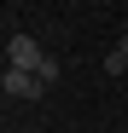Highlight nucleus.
<instances>
[{
	"label": "nucleus",
	"mask_w": 128,
	"mask_h": 133,
	"mask_svg": "<svg viewBox=\"0 0 128 133\" xmlns=\"http://www.w3.org/2000/svg\"><path fill=\"white\" fill-rule=\"evenodd\" d=\"M105 75H128V29L117 35V46L105 52Z\"/></svg>",
	"instance_id": "nucleus-3"
},
{
	"label": "nucleus",
	"mask_w": 128,
	"mask_h": 133,
	"mask_svg": "<svg viewBox=\"0 0 128 133\" xmlns=\"http://www.w3.org/2000/svg\"><path fill=\"white\" fill-rule=\"evenodd\" d=\"M0 87H6V98H41V93H47V81L29 75V70H6V75H0Z\"/></svg>",
	"instance_id": "nucleus-2"
},
{
	"label": "nucleus",
	"mask_w": 128,
	"mask_h": 133,
	"mask_svg": "<svg viewBox=\"0 0 128 133\" xmlns=\"http://www.w3.org/2000/svg\"><path fill=\"white\" fill-rule=\"evenodd\" d=\"M47 58H53V52H41L35 35H12V41H6V70H29V75H41V70H47Z\"/></svg>",
	"instance_id": "nucleus-1"
}]
</instances>
